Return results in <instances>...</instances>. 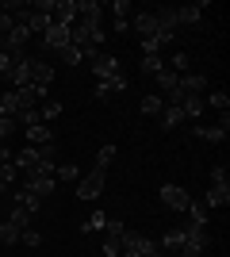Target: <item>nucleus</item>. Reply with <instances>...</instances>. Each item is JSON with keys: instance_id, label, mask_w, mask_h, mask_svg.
Here are the masks:
<instances>
[{"instance_id": "nucleus-1", "label": "nucleus", "mask_w": 230, "mask_h": 257, "mask_svg": "<svg viewBox=\"0 0 230 257\" xmlns=\"http://www.w3.org/2000/svg\"><path fill=\"white\" fill-rule=\"evenodd\" d=\"M100 43H104V27L96 20H77L73 31H69V46H73L81 58H96Z\"/></svg>"}, {"instance_id": "nucleus-2", "label": "nucleus", "mask_w": 230, "mask_h": 257, "mask_svg": "<svg viewBox=\"0 0 230 257\" xmlns=\"http://www.w3.org/2000/svg\"><path fill=\"white\" fill-rule=\"evenodd\" d=\"M207 246H211V234H207V226H184V238H180V249L176 253L180 257H203L207 253Z\"/></svg>"}, {"instance_id": "nucleus-3", "label": "nucleus", "mask_w": 230, "mask_h": 257, "mask_svg": "<svg viewBox=\"0 0 230 257\" xmlns=\"http://www.w3.org/2000/svg\"><path fill=\"white\" fill-rule=\"evenodd\" d=\"M27 223H31V215L23 211V207H16L8 219H0V246H16L20 234L27 230Z\"/></svg>"}, {"instance_id": "nucleus-4", "label": "nucleus", "mask_w": 230, "mask_h": 257, "mask_svg": "<svg viewBox=\"0 0 230 257\" xmlns=\"http://www.w3.org/2000/svg\"><path fill=\"white\" fill-rule=\"evenodd\" d=\"M123 257H161V246L146 234L127 230V234H123Z\"/></svg>"}, {"instance_id": "nucleus-5", "label": "nucleus", "mask_w": 230, "mask_h": 257, "mask_svg": "<svg viewBox=\"0 0 230 257\" xmlns=\"http://www.w3.org/2000/svg\"><path fill=\"white\" fill-rule=\"evenodd\" d=\"M104 184H108V169H92L85 177V181L77 184V200H85V204H92V200H100V196H104Z\"/></svg>"}, {"instance_id": "nucleus-6", "label": "nucleus", "mask_w": 230, "mask_h": 257, "mask_svg": "<svg viewBox=\"0 0 230 257\" xmlns=\"http://www.w3.org/2000/svg\"><path fill=\"white\" fill-rule=\"evenodd\" d=\"M88 65H92V73H96V81H119V58L115 54H96V58H88Z\"/></svg>"}, {"instance_id": "nucleus-7", "label": "nucleus", "mask_w": 230, "mask_h": 257, "mask_svg": "<svg viewBox=\"0 0 230 257\" xmlns=\"http://www.w3.org/2000/svg\"><path fill=\"white\" fill-rule=\"evenodd\" d=\"M54 177H50V173H23V184L20 188H27V192L31 196H39V200H43V196H50L54 192Z\"/></svg>"}, {"instance_id": "nucleus-8", "label": "nucleus", "mask_w": 230, "mask_h": 257, "mask_svg": "<svg viewBox=\"0 0 230 257\" xmlns=\"http://www.w3.org/2000/svg\"><path fill=\"white\" fill-rule=\"evenodd\" d=\"M39 46L43 50H50V54H62L69 46V27H62V23H50V31L39 39Z\"/></svg>"}, {"instance_id": "nucleus-9", "label": "nucleus", "mask_w": 230, "mask_h": 257, "mask_svg": "<svg viewBox=\"0 0 230 257\" xmlns=\"http://www.w3.org/2000/svg\"><path fill=\"white\" fill-rule=\"evenodd\" d=\"M188 200H192V196H188L180 184H161V204L169 207V211H188Z\"/></svg>"}, {"instance_id": "nucleus-10", "label": "nucleus", "mask_w": 230, "mask_h": 257, "mask_svg": "<svg viewBox=\"0 0 230 257\" xmlns=\"http://www.w3.org/2000/svg\"><path fill=\"white\" fill-rule=\"evenodd\" d=\"M8 81H12V88L31 85V54H27V58H20V62H12V69H8Z\"/></svg>"}, {"instance_id": "nucleus-11", "label": "nucleus", "mask_w": 230, "mask_h": 257, "mask_svg": "<svg viewBox=\"0 0 230 257\" xmlns=\"http://www.w3.org/2000/svg\"><path fill=\"white\" fill-rule=\"evenodd\" d=\"M134 31L142 35V39H157V35H165L161 27H157V20H153V12H138V16H134Z\"/></svg>"}, {"instance_id": "nucleus-12", "label": "nucleus", "mask_w": 230, "mask_h": 257, "mask_svg": "<svg viewBox=\"0 0 230 257\" xmlns=\"http://www.w3.org/2000/svg\"><path fill=\"white\" fill-rule=\"evenodd\" d=\"M123 88H127V77H119V81H96V88H92V96L104 104V100H111V96H119Z\"/></svg>"}, {"instance_id": "nucleus-13", "label": "nucleus", "mask_w": 230, "mask_h": 257, "mask_svg": "<svg viewBox=\"0 0 230 257\" xmlns=\"http://www.w3.org/2000/svg\"><path fill=\"white\" fill-rule=\"evenodd\" d=\"M50 81H54V69H50V62H39V58H31V85L50 88Z\"/></svg>"}, {"instance_id": "nucleus-14", "label": "nucleus", "mask_w": 230, "mask_h": 257, "mask_svg": "<svg viewBox=\"0 0 230 257\" xmlns=\"http://www.w3.org/2000/svg\"><path fill=\"white\" fill-rule=\"evenodd\" d=\"M203 204L207 207H230V184H211L203 192Z\"/></svg>"}, {"instance_id": "nucleus-15", "label": "nucleus", "mask_w": 230, "mask_h": 257, "mask_svg": "<svg viewBox=\"0 0 230 257\" xmlns=\"http://www.w3.org/2000/svg\"><path fill=\"white\" fill-rule=\"evenodd\" d=\"M20 111H23V100H20V92H16V88L0 96V115H4V119H16Z\"/></svg>"}, {"instance_id": "nucleus-16", "label": "nucleus", "mask_w": 230, "mask_h": 257, "mask_svg": "<svg viewBox=\"0 0 230 257\" xmlns=\"http://www.w3.org/2000/svg\"><path fill=\"white\" fill-rule=\"evenodd\" d=\"M203 8H207V4H188V8H176V27H192V23H199L203 20Z\"/></svg>"}, {"instance_id": "nucleus-17", "label": "nucleus", "mask_w": 230, "mask_h": 257, "mask_svg": "<svg viewBox=\"0 0 230 257\" xmlns=\"http://www.w3.org/2000/svg\"><path fill=\"white\" fill-rule=\"evenodd\" d=\"M180 88H184L188 96H199V92L207 88V73H184L180 77Z\"/></svg>"}, {"instance_id": "nucleus-18", "label": "nucleus", "mask_w": 230, "mask_h": 257, "mask_svg": "<svg viewBox=\"0 0 230 257\" xmlns=\"http://www.w3.org/2000/svg\"><path fill=\"white\" fill-rule=\"evenodd\" d=\"M23 139L31 142V146H46V142H54V131L46 127V123H39V127H27V131H23Z\"/></svg>"}, {"instance_id": "nucleus-19", "label": "nucleus", "mask_w": 230, "mask_h": 257, "mask_svg": "<svg viewBox=\"0 0 230 257\" xmlns=\"http://www.w3.org/2000/svg\"><path fill=\"white\" fill-rule=\"evenodd\" d=\"M184 107H176V104H165V111H161V127L165 131H176L180 127V123H184Z\"/></svg>"}, {"instance_id": "nucleus-20", "label": "nucleus", "mask_w": 230, "mask_h": 257, "mask_svg": "<svg viewBox=\"0 0 230 257\" xmlns=\"http://www.w3.org/2000/svg\"><path fill=\"white\" fill-rule=\"evenodd\" d=\"M188 215H192V223H196V226H207L211 207L203 204V200H196V196H192V200H188Z\"/></svg>"}, {"instance_id": "nucleus-21", "label": "nucleus", "mask_w": 230, "mask_h": 257, "mask_svg": "<svg viewBox=\"0 0 230 257\" xmlns=\"http://www.w3.org/2000/svg\"><path fill=\"white\" fill-rule=\"evenodd\" d=\"M12 200H16V207H23L27 215H35V211H39V204H43V200H39V196H31L27 188H20V192L12 196Z\"/></svg>"}, {"instance_id": "nucleus-22", "label": "nucleus", "mask_w": 230, "mask_h": 257, "mask_svg": "<svg viewBox=\"0 0 230 257\" xmlns=\"http://www.w3.org/2000/svg\"><path fill=\"white\" fill-rule=\"evenodd\" d=\"M203 107H215V111H230V96H226V88H215V92L203 100Z\"/></svg>"}, {"instance_id": "nucleus-23", "label": "nucleus", "mask_w": 230, "mask_h": 257, "mask_svg": "<svg viewBox=\"0 0 230 257\" xmlns=\"http://www.w3.org/2000/svg\"><path fill=\"white\" fill-rule=\"evenodd\" d=\"M104 226H108V215H104V211H92L85 219V226H81V234H92V230H104Z\"/></svg>"}, {"instance_id": "nucleus-24", "label": "nucleus", "mask_w": 230, "mask_h": 257, "mask_svg": "<svg viewBox=\"0 0 230 257\" xmlns=\"http://www.w3.org/2000/svg\"><path fill=\"white\" fill-rule=\"evenodd\" d=\"M165 69V62H161V54H142V73H161Z\"/></svg>"}, {"instance_id": "nucleus-25", "label": "nucleus", "mask_w": 230, "mask_h": 257, "mask_svg": "<svg viewBox=\"0 0 230 257\" xmlns=\"http://www.w3.org/2000/svg\"><path fill=\"white\" fill-rule=\"evenodd\" d=\"M153 77H157V85H161V92H173V88H176V81H180V77H176L173 69H169V65H165L161 73H153Z\"/></svg>"}, {"instance_id": "nucleus-26", "label": "nucleus", "mask_w": 230, "mask_h": 257, "mask_svg": "<svg viewBox=\"0 0 230 257\" xmlns=\"http://www.w3.org/2000/svg\"><path fill=\"white\" fill-rule=\"evenodd\" d=\"M196 135H199L203 142H226V135H230V131H222V127H199Z\"/></svg>"}, {"instance_id": "nucleus-27", "label": "nucleus", "mask_w": 230, "mask_h": 257, "mask_svg": "<svg viewBox=\"0 0 230 257\" xmlns=\"http://www.w3.org/2000/svg\"><path fill=\"white\" fill-rule=\"evenodd\" d=\"M138 107H142V115H161V111H165V100L161 96H146Z\"/></svg>"}, {"instance_id": "nucleus-28", "label": "nucleus", "mask_w": 230, "mask_h": 257, "mask_svg": "<svg viewBox=\"0 0 230 257\" xmlns=\"http://www.w3.org/2000/svg\"><path fill=\"white\" fill-rule=\"evenodd\" d=\"M180 107H184V115H188V119H199V115H203V96H188Z\"/></svg>"}, {"instance_id": "nucleus-29", "label": "nucleus", "mask_w": 230, "mask_h": 257, "mask_svg": "<svg viewBox=\"0 0 230 257\" xmlns=\"http://www.w3.org/2000/svg\"><path fill=\"white\" fill-rule=\"evenodd\" d=\"M16 123H20L23 131H27V127H39V107H23L20 115H16Z\"/></svg>"}, {"instance_id": "nucleus-30", "label": "nucleus", "mask_w": 230, "mask_h": 257, "mask_svg": "<svg viewBox=\"0 0 230 257\" xmlns=\"http://www.w3.org/2000/svg\"><path fill=\"white\" fill-rule=\"evenodd\" d=\"M62 115V104H54V100H46L43 107H39V123H50V119Z\"/></svg>"}, {"instance_id": "nucleus-31", "label": "nucleus", "mask_w": 230, "mask_h": 257, "mask_svg": "<svg viewBox=\"0 0 230 257\" xmlns=\"http://www.w3.org/2000/svg\"><path fill=\"white\" fill-rule=\"evenodd\" d=\"M180 238H184V226H180V230H169V234L161 238V249H169V253H176V249H180Z\"/></svg>"}, {"instance_id": "nucleus-32", "label": "nucleus", "mask_w": 230, "mask_h": 257, "mask_svg": "<svg viewBox=\"0 0 230 257\" xmlns=\"http://www.w3.org/2000/svg\"><path fill=\"white\" fill-rule=\"evenodd\" d=\"M77 173L81 169H77L73 161H69V165H54V181H77Z\"/></svg>"}, {"instance_id": "nucleus-33", "label": "nucleus", "mask_w": 230, "mask_h": 257, "mask_svg": "<svg viewBox=\"0 0 230 257\" xmlns=\"http://www.w3.org/2000/svg\"><path fill=\"white\" fill-rule=\"evenodd\" d=\"M123 253V238H104V257H119Z\"/></svg>"}, {"instance_id": "nucleus-34", "label": "nucleus", "mask_w": 230, "mask_h": 257, "mask_svg": "<svg viewBox=\"0 0 230 257\" xmlns=\"http://www.w3.org/2000/svg\"><path fill=\"white\" fill-rule=\"evenodd\" d=\"M16 131H20V123H16V119H4V115H0V142H8Z\"/></svg>"}, {"instance_id": "nucleus-35", "label": "nucleus", "mask_w": 230, "mask_h": 257, "mask_svg": "<svg viewBox=\"0 0 230 257\" xmlns=\"http://www.w3.org/2000/svg\"><path fill=\"white\" fill-rule=\"evenodd\" d=\"M20 242H23V246H31V249H39V246H43V234L27 226V230H23V234H20Z\"/></svg>"}, {"instance_id": "nucleus-36", "label": "nucleus", "mask_w": 230, "mask_h": 257, "mask_svg": "<svg viewBox=\"0 0 230 257\" xmlns=\"http://www.w3.org/2000/svg\"><path fill=\"white\" fill-rule=\"evenodd\" d=\"M111 158H115V146L108 142V146H100V154H96V165H100V169H108V165H111Z\"/></svg>"}, {"instance_id": "nucleus-37", "label": "nucleus", "mask_w": 230, "mask_h": 257, "mask_svg": "<svg viewBox=\"0 0 230 257\" xmlns=\"http://www.w3.org/2000/svg\"><path fill=\"white\" fill-rule=\"evenodd\" d=\"M211 184H230V173H226V165H215V169H211Z\"/></svg>"}, {"instance_id": "nucleus-38", "label": "nucleus", "mask_w": 230, "mask_h": 257, "mask_svg": "<svg viewBox=\"0 0 230 257\" xmlns=\"http://www.w3.org/2000/svg\"><path fill=\"white\" fill-rule=\"evenodd\" d=\"M62 62H66V65H81L85 58H81V54H77L73 46H66V50H62Z\"/></svg>"}, {"instance_id": "nucleus-39", "label": "nucleus", "mask_w": 230, "mask_h": 257, "mask_svg": "<svg viewBox=\"0 0 230 257\" xmlns=\"http://www.w3.org/2000/svg\"><path fill=\"white\" fill-rule=\"evenodd\" d=\"M111 12H115V20H127V12H131V4H127V0H115V4H111Z\"/></svg>"}, {"instance_id": "nucleus-40", "label": "nucleus", "mask_w": 230, "mask_h": 257, "mask_svg": "<svg viewBox=\"0 0 230 257\" xmlns=\"http://www.w3.org/2000/svg\"><path fill=\"white\" fill-rule=\"evenodd\" d=\"M173 69H188V54H184V50L173 54Z\"/></svg>"}, {"instance_id": "nucleus-41", "label": "nucleus", "mask_w": 230, "mask_h": 257, "mask_svg": "<svg viewBox=\"0 0 230 257\" xmlns=\"http://www.w3.org/2000/svg\"><path fill=\"white\" fill-rule=\"evenodd\" d=\"M8 69H12V58H8V54H0V73H8Z\"/></svg>"}, {"instance_id": "nucleus-42", "label": "nucleus", "mask_w": 230, "mask_h": 257, "mask_svg": "<svg viewBox=\"0 0 230 257\" xmlns=\"http://www.w3.org/2000/svg\"><path fill=\"white\" fill-rule=\"evenodd\" d=\"M0 219H4V215H0Z\"/></svg>"}]
</instances>
